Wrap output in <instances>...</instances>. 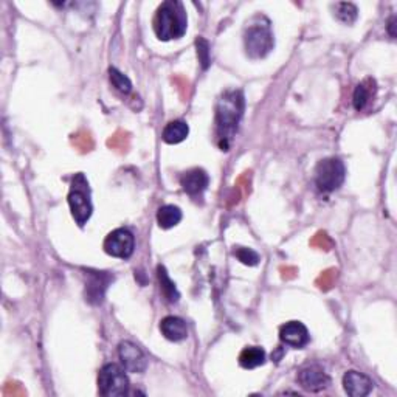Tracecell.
<instances>
[{
	"label": "cell",
	"mask_w": 397,
	"mask_h": 397,
	"mask_svg": "<svg viewBox=\"0 0 397 397\" xmlns=\"http://www.w3.org/2000/svg\"><path fill=\"white\" fill-rule=\"evenodd\" d=\"M104 252L113 258L128 259L135 250V239L128 228H117L104 239Z\"/></svg>",
	"instance_id": "obj_7"
},
{
	"label": "cell",
	"mask_w": 397,
	"mask_h": 397,
	"mask_svg": "<svg viewBox=\"0 0 397 397\" xmlns=\"http://www.w3.org/2000/svg\"><path fill=\"white\" fill-rule=\"evenodd\" d=\"M197 55H199V59H200V63H202V67L207 68L208 63H210V58H208V42L205 39H202V38L197 39Z\"/></svg>",
	"instance_id": "obj_23"
},
{
	"label": "cell",
	"mask_w": 397,
	"mask_h": 397,
	"mask_svg": "<svg viewBox=\"0 0 397 397\" xmlns=\"http://www.w3.org/2000/svg\"><path fill=\"white\" fill-rule=\"evenodd\" d=\"M188 134H190V128L187 123L177 120V121L167 123L163 129L162 138L167 145H177L182 143V141L188 137Z\"/></svg>",
	"instance_id": "obj_15"
},
{
	"label": "cell",
	"mask_w": 397,
	"mask_h": 397,
	"mask_svg": "<svg viewBox=\"0 0 397 397\" xmlns=\"http://www.w3.org/2000/svg\"><path fill=\"white\" fill-rule=\"evenodd\" d=\"M373 381L359 371H348L343 376V388L351 397H365L373 391Z\"/></svg>",
	"instance_id": "obj_13"
},
{
	"label": "cell",
	"mask_w": 397,
	"mask_h": 397,
	"mask_svg": "<svg viewBox=\"0 0 397 397\" xmlns=\"http://www.w3.org/2000/svg\"><path fill=\"white\" fill-rule=\"evenodd\" d=\"M279 339L290 348L301 349L311 341V335H309V331L303 323L289 321L279 328Z\"/></svg>",
	"instance_id": "obj_10"
},
{
	"label": "cell",
	"mask_w": 397,
	"mask_h": 397,
	"mask_svg": "<svg viewBox=\"0 0 397 397\" xmlns=\"http://www.w3.org/2000/svg\"><path fill=\"white\" fill-rule=\"evenodd\" d=\"M118 357L121 361V366L128 373H145L148 368V357L140 346L132 341H121L118 345Z\"/></svg>",
	"instance_id": "obj_9"
},
{
	"label": "cell",
	"mask_w": 397,
	"mask_h": 397,
	"mask_svg": "<svg viewBox=\"0 0 397 397\" xmlns=\"http://www.w3.org/2000/svg\"><path fill=\"white\" fill-rule=\"evenodd\" d=\"M298 383L309 393H320L329 386L331 378L319 364H307L298 371Z\"/></svg>",
	"instance_id": "obj_8"
},
{
	"label": "cell",
	"mask_w": 397,
	"mask_h": 397,
	"mask_svg": "<svg viewBox=\"0 0 397 397\" xmlns=\"http://www.w3.org/2000/svg\"><path fill=\"white\" fill-rule=\"evenodd\" d=\"M208 183H210L208 174L204 170H200V167H194V170L183 172L180 177V185L183 191L191 197L200 196V194L207 190Z\"/></svg>",
	"instance_id": "obj_12"
},
{
	"label": "cell",
	"mask_w": 397,
	"mask_h": 397,
	"mask_svg": "<svg viewBox=\"0 0 397 397\" xmlns=\"http://www.w3.org/2000/svg\"><path fill=\"white\" fill-rule=\"evenodd\" d=\"M98 390L104 397H120L129 393L126 369L117 364H108L98 374Z\"/></svg>",
	"instance_id": "obj_5"
},
{
	"label": "cell",
	"mask_w": 397,
	"mask_h": 397,
	"mask_svg": "<svg viewBox=\"0 0 397 397\" xmlns=\"http://www.w3.org/2000/svg\"><path fill=\"white\" fill-rule=\"evenodd\" d=\"M68 205L76 224L79 227H84L92 216L93 205L91 199L89 182L81 172L76 174L72 180V187H70L68 192Z\"/></svg>",
	"instance_id": "obj_4"
},
{
	"label": "cell",
	"mask_w": 397,
	"mask_h": 397,
	"mask_svg": "<svg viewBox=\"0 0 397 397\" xmlns=\"http://www.w3.org/2000/svg\"><path fill=\"white\" fill-rule=\"evenodd\" d=\"M245 51L252 59L266 58L275 46L270 30V22L264 16H258L247 26L244 34Z\"/></svg>",
	"instance_id": "obj_3"
},
{
	"label": "cell",
	"mask_w": 397,
	"mask_h": 397,
	"mask_svg": "<svg viewBox=\"0 0 397 397\" xmlns=\"http://www.w3.org/2000/svg\"><path fill=\"white\" fill-rule=\"evenodd\" d=\"M109 78H110V83L112 86L115 87V89L120 92V93H130L132 91V83H130V79L126 76V75H123L118 68L115 67H110L109 68Z\"/></svg>",
	"instance_id": "obj_21"
},
{
	"label": "cell",
	"mask_w": 397,
	"mask_h": 397,
	"mask_svg": "<svg viewBox=\"0 0 397 397\" xmlns=\"http://www.w3.org/2000/svg\"><path fill=\"white\" fill-rule=\"evenodd\" d=\"M266 364V351L259 346H249L239 354V365L244 369H254Z\"/></svg>",
	"instance_id": "obj_16"
},
{
	"label": "cell",
	"mask_w": 397,
	"mask_h": 397,
	"mask_svg": "<svg viewBox=\"0 0 397 397\" xmlns=\"http://www.w3.org/2000/svg\"><path fill=\"white\" fill-rule=\"evenodd\" d=\"M346 177L345 165L339 158H324L315 167V185L321 192L339 190Z\"/></svg>",
	"instance_id": "obj_6"
},
{
	"label": "cell",
	"mask_w": 397,
	"mask_h": 397,
	"mask_svg": "<svg viewBox=\"0 0 397 397\" xmlns=\"http://www.w3.org/2000/svg\"><path fill=\"white\" fill-rule=\"evenodd\" d=\"M233 254L242 264H245V266L253 267V266H258L259 262V254L252 249H245V247H237V249H234Z\"/></svg>",
	"instance_id": "obj_22"
},
{
	"label": "cell",
	"mask_w": 397,
	"mask_h": 397,
	"mask_svg": "<svg viewBox=\"0 0 397 397\" xmlns=\"http://www.w3.org/2000/svg\"><path fill=\"white\" fill-rule=\"evenodd\" d=\"M160 332L166 340L170 341H182L188 337V328L185 320L179 316H165L160 321Z\"/></svg>",
	"instance_id": "obj_14"
},
{
	"label": "cell",
	"mask_w": 397,
	"mask_h": 397,
	"mask_svg": "<svg viewBox=\"0 0 397 397\" xmlns=\"http://www.w3.org/2000/svg\"><path fill=\"white\" fill-rule=\"evenodd\" d=\"M113 281V277L105 272H89V281L86 284V299L92 304H101L105 289Z\"/></svg>",
	"instance_id": "obj_11"
},
{
	"label": "cell",
	"mask_w": 397,
	"mask_h": 397,
	"mask_svg": "<svg viewBox=\"0 0 397 397\" xmlns=\"http://www.w3.org/2000/svg\"><path fill=\"white\" fill-rule=\"evenodd\" d=\"M242 113L244 96L241 91H227L220 96L216 105V134L222 151H228L230 148Z\"/></svg>",
	"instance_id": "obj_1"
},
{
	"label": "cell",
	"mask_w": 397,
	"mask_h": 397,
	"mask_svg": "<svg viewBox=\"0 0 397 397\" xmlns=\"http://www.w3.org/2000/svg\"><path fill=\"white\" fill-rule=\"evenodd\" d=\"M394 25H396V16H393L390 22H388V31H390L391 38H396V33H394Z\"/></svg>",
	"instance_id": "obj_24"
},
{
	"label": "cell",
	"mask_w": 397,
	"mask_h": 397,
	"mask_svg": "<svg viewBox=\"0 0 397 397\" xmlns=\"http://www.w3.org/2000/svg\"><path fill=\"white\" fill-rule=\"evenodd\" d=\"M376 92V83L373 79H366V81L360 83L357 86V89L354 91V98H352V103H354L356 110H364L366 108V104L371 100V96Z\"/></svg>",
	"instance_id": "obj_18"
},
{
	"label": "cell",
	"mask_w": 397,
	"mask_h": 397,
	"mask_svg": "<svg viewBox=\"0 0 397 397\" xmlns=\"http://www.w3.org/2000/svg\"><path fill=\"white\" fill-rule=\"evenodd\" d=\"M153 25L157 38L160 41L180 39L187 33L188 26V17L182 2H177V0L163 2L158 6Z\"/></svg>",
	"instance_id": "obj_2"
},
{
	"label": "cell",
	"mask_w": 397,
	"mask_h": 397,
	"mask_svg": "<svg viewBox=\"0 0 397 397\" xmlns=\"http://www.w3.org/2000/svg\"><path fill=\"white\" fill-rule=\"evenodd\" d=\"M182 220V211L179 207L163 205L157 211V222L163 230H170Z\"/></svg>",
	"instance_id": "obj_17"
},
{
	"label": "cell",
	"mask_w": 397,
	"mask_h": 397,
	"mask_svg": "<svg viewBox=\"0 0 397 397\" xmlns=\"http://www.w3.org/2000/svg\"><path fill=\"white\" fill-rule=\"evenodd\" d=\"M157 273H158V281H160V290L163 297L166 298V301L170 303H177L180 294L177 287H175L174 282L171 281V278L167 277V272L163 266H158L157 267Z\"/></svg>",
	"instance_id": "obj_19"
},
{
	"label": "cell",
	"mask_w": 397,
	"mask_h": 397,
	"mask_svg": "<svg viewBox=\"0 0 397 397\" xmlns=\"http://www.w3.org/2000/svg\"><path fill=\"white\" fill-rule=\"evenodd\" d=\"M357 6L354 4H337L335 5V17L343 24L351 25L357 21Z\"/></svg>",
	"instance_id": "obj_20"
}]
</instances>
